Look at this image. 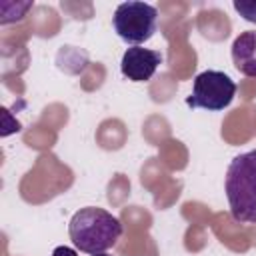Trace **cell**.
<instances>
[{"instance_id":"1","label":"cell","mask_w":256,"mask_h":256,"mask_svg":"<svg viewBox=\"0 0 256 256\" xmlns=\"http://www.w3.org/2000/svg\"><path fill=\"white\" fill-rule=\"evenodd\" d=\"M72 244L86 254H100L112 248L122 236V222L108 210L86 206L80 208L68 224Z\"/></svg>"},{"instance_id":"2","label":"cell","mask_w":256,"mask_h":256,"mask_svg":"<svg viewBox=\"0 0 256 256\" xmlns=\"http://www.w3.org/2000/svg\"><path fill=\"white\" fill-rule=\"evenodd\" d=\"M224 190L232 218L240 224H256V150L232 158Z\"/></svg>"},{"instance_id":"3","label":"cell","mask_w":256,"mask_h":256,"mask_svg":"<svg viewBox=\"0 0 256 256\" xmlns=\"http://www.w3.org/2000/svg\"><path fill=\"white\" fill-rule=\"evenodd\" d=\"M158 24V10L152 4L128 0L116 6L112 16L114 32L128 44L140 46L142 42L150 40L156 32Z\"/></svg>"},{"instance_id":"4","label":"cell","mask_w":256,"mask_h":256,"mask_svg":"<svg viewBox=\"0 0 256 256\" xmlns=\"http://www.w3.org/2000/svg\"><path fill=\"white\" fill-rule=\"evenodd\" d=\"M236 96V82L220 72V70H206L198 74L192 82V94L186 98L190 108H204L210 112L224 110Z\"/></svg>"},{"instance_id":"5","label":"cell","mask_w":256,"mask_h":256,"mask_svg":"<svg viewBox=\"0 0 256 256\" xmlns=\"http://www.w3.org/2000/svg\"><path fill=\"white\" fill-rule=\"evenodd\" d=\"M160 64H162V54L158 50L130 46L122 56L120 70H122V76L132 82H146L154 76Z\"/></svg>"},{"instance_id":"6","label":"cell","mask_w":256,"mask_h":256,"mask_svg":"<svg viewBox=\"0 0 256 256\" xmlns=\"http://www.w3.org/2000/svg\"><path fill=\"white\" fill-rule=\"evenodd\" d=\"M232 62L248 78H256V30H246L232 42Z\"/></svg>"},{"instance_id":"7","label":"cell","mask_w":256,"mask_h":256,"mask_svg":"<svg viewBox=\"0 0 256 256\" xmlns=\"http://www.w3.org/2000/svg\"><path fill=\"white\" fill-rule=\"evenodd\" d=\"M234 8L236 12L248 20V22H256V2L254 0H236L234 2Z\"/></svg>"},{"instance_id":"8","label":"cell","mask_w":256,"mask_h":256,"mask_svg":"<svg viewBox=\"0 0 256 256\" xmlns=\"http://www.w3.org/2000/svg\"><path fill=\"white\" fill-rule=\"evenodd\" d=\"M52 256H78V254H76V250H72L68 246H58V248H54Z\"/></svg>"},{"instance_id":"9","label":"cell","mask_w":256,"mask_h":256,"mask_svg":"<svg viewBox=\"0 0 256 256\" xmlns=\"http://www.w3.org/2000/svg\"><path fill=\"white\" fill-rule=\"evenodd\" d=\"M92 256H112V254H108V252H100V254H92Z\"/></svg>"}]
</instances>
